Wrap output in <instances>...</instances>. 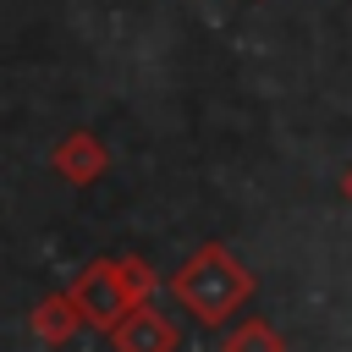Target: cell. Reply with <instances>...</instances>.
<instances>
[{
  "instance_id": "obj_5",
  "label": "cell",
  "mask_w": 352,
  "mask_h": 352,
  "mask_svg": "<svg viewBox=\"0 0 352 352\" xmlns=\"http://www.w3.org/2000/svg\"><path fill=\"white\" fill-rule=\"evenodd\" d=\"M77 319H82V308H77L72 297H50V302L33 308V330H38L44 341H66V336L77 330Z\"/></svg>"
},
{
  "instance_id": "obj_7",
  "label": "cell",
  "mask_w": 352,
  "mask_h": 352,
  "mask_svg": "<svg viewBox=\"0 0 352 352\" xmlns=\"http://www.w3.org/2000/svg\"><path fill=\"white\" fill-rule=\"evenodd\" d=\"M341 187H346V198H352V170H346V182H341Z\"/></svg>"
},
{
  "instance_id": "obj_6",
  "label": "cell",
  "mask_w": 352,
  "mask_h": 352,
  "mask_svg": "<svg viewBox=\"0 0 352 352\" xmlns=\"http://www.w3.org/2000/svg\"><path fill=\"white\" fill-rule=\"evenodd\" d=\"M226 352H280V336H275V330H264L258 319H248L242 330H231Z\"/></svg>"
},
{
  "instance_id": "obj_2",
  "label": "cell",
  "mask_w": 352,
  "mask_h": 352,
  "mask_svg": "<svg viewBox=\"0 0 352 352\" xmlns=\"http://www.w3.org/2000/svg\"><path fill=\"white\" fill-rule=\"evenodd\" d=\"M72 302L82 308V319L88 324H104V330H116L138 302H132V292H126V280H121V270L110 264V258H99V264H88L82 270V280L72 286Z\"/></svg>"
},
{
  "instance_id": "obj_4",
  "label": "cell",
  "mask_w": 352,
  "mask_h": 352,
  "mask_svg": "<svg viewBox=\"0 0 352 352\" xmlns=\"http://www.w3.org/2000/svg\"><path fill=\"white\" fill-rule=\"evenodd\" d=\"M104 165H110V154H104V143H99L94 132H66V138L55 143V170H60L66 182H99Z\"/></svg>"
},
{
  "instance_id": "obj_1",
  "label": "cell",
  "mask_w": 352,
  "mask_h": 352,
  "mask_svg": "<svg viewBox=\"0 0 352 352\" xmlns=\"http://www.w3.org/2000/svg\"><path fill=\"white\" fill-rule=\"evenodd\" d=\"M170 292H176V302H182L187 314H198L204 324H214V319H226V314L248 297V270H242L226 248H198V253L176 270Z\"/></svg>"
},
{
  "instance_id": "obj_3",
  "label": "cell",
  "mask_w": 352,
  "mask_h": 352,
  "mask_svg": "<svg viewBox=\"0 0 352 352\" xmlns=\"http://www.w3.org/2000/svg\"><path fill=\"white\" fill-rule=\"evenodd\" d=\"M110 341H116V352H170V346H176V324L143 302V308H132V314L110 330Z\"/></svg>"
}]
</instances>
